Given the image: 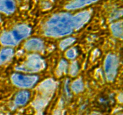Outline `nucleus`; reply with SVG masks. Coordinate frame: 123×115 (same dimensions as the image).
I'll use <instances>...</instances> for the list:
<instances>
[{
    "instance_id": "2eb2a0df",
    "label": "nucleus",
    "mask_w": 123,
    "mask_h": 115,
    "mask_svg": "<svg viewBox=\"0 0 123 115\" xmlns=\"http://www.w3.org/2000/svg\"><path fill=\"white\" fill-rule=\"evenodd\" d=\"M74 41H75V39L74 38H67V39L64 40H63L61 42V44H60V47H61V48L62 49H66L67 47L70 46Z\"/></svg>"
},
{
    "instance_id": "39448f33",
    "label": "nucleus",
    "mask_w": 123,
    "mask_h": 115,
    "mask_svg": "<svg viewBox=\"0 0 123 115\" xmlns=\"http://www.w3.org/2000/svg\"><path fill=\"white\" fill-rule=\"evenodd\" d=\"M13 83L21 87H30L32 86L38 80L36 75H26L20 74H14L12 77Z\"/></svg>"
},
{
    "instance_id": "423d86ee",
    "label": "nucleus",
    "mask_w": 123,
    "mask_h": 115,
    "mask_svg": "<svg viewBox=\"0 0 123 115\" xmlns=\"http://www.w3.org/2000/svg\"><path fill=\"white\" fill-rule=\"evenodd\" d=\"M91 13L89 11H84L76 15L73 16V21L74 28L75 30L79 29L82 27L90 19Z\"/></svg>"
},
{
    "instance_id": "20e7f679",
    "label": "nucleus",
    "mask_w": 123,
    "mask_h": 115,
    "mask_svg": "<svg viewBox=\"0 0 123 115\" xmlns=\"http://www.w3.org/2000/svg\"><path fill=\"white\" fill-rule=\"evenodd\" d=\"M118 67V58L112 54H109L107 56L105 62V71L106 75L109 81L115 79L117 75Z\"/></svg>"
},
{
    "instance_id": "9b49d317",
    "label": "nucleus",
    "mask_w": 123,
    "mask_h": 115,
    "mask_svg": "<svg viewBox=\"0 0 123 115\" xmlns=\"http://www.w3.org/2000/svg\"><path fill=\"white\" fill-rule=\"evenodd\" d=\"M14 54V50L12 49L7 48L2 49L0 52V65L7 62L12 58Z\"/></svg>"
},
{
    "instance_id": "f257e3e1",
    "label": "nucleus",
    "mask_w": 123,
    "mask_h": 115,
    "mask_svg": "<svg viewBox=\"0 0 123 115\" xmlns=\"http://www.w3.org/2000/svg\"><path fill=\"white\" fill-rule=\"evenodd\" d=\"M74 29L73 16L66 13L53 15L44 26L46 35L53 37H62L70 34Z\"/></svg>"
},
{
    "instance_id": "4468645a",
    "label": "nucleus",
    "mask_w": 123,
    "mask_h": 115,
    "mask_svg": "<svg viewBox=\"0 0 123 115\" xmlns=\"http://www.w3.org/2000/svg\"><path fill=\"white\" fill-rule=\"evenodd\" d=\"M67 62L64 60H62V61L60 62V65L58 66V68L57 73L59 75H61L63 73H65V71H66V69H67Z\"/></svg>"
},
{
    "instance_id": "a211bd4d",
    "label": "nucleus",
    "mask_w": 123,
    "mask_h": 115,
    "mask_svg": "<svg viewBox=\"0 0 123 115\" xmlns=\"http://www.w3.org/2000/svg\"></svg>"
},
{
    "instance_id": "9d476101",
    "label": "nucleus",
    "mask_w": 123,
    "mask_h": 115,
    "mask_svg": "<svg viewBox=\"0 0 123 115\" xmlns=\"http://www.w3.org/2000/svg\"><path fill=\"white\" fill-rule=\"evenodd\" d=\"M30 94L28 91H24L19 92L15 98V104L18 105H22L26 104L28 101Z\"/></svg>"
},
{
    "instance_id": "dca6fc26",
    "label": "nucleus",
    "mask_w": 123,
    "mask_h": 115,
    "mask_svg": "<svg viewBox=\"0 0 123 115\" xmlns=\"http://www.w3.org/2000/svg\"><path fill=\"white\" fill-rule=\"evenodd\" d=\"M77 52L76 50L74 48L69 49L68 51L66 52V56L69 59H74L76 56Z\"/></svg>"
},
{
    "instance_id": "0eeeda50",
    "label": "nucleus",
    "mask_w": 123,
    "mask_h": 115,
    "mask_svg": "<svg viewBox=\"0 0 123 115\" xmlns=\"http://www.w3.org/2000/svg\"><path fill=\"white\" fill-rule=\"evenodd\" d=\"M16 6L14 0H0V12L10 14L15 10Z\"/></svg>"
},
{
    "instance_id": "1a4fd4ad",
    "label": "nucleus",
    "mask_w": 123,
    "mask_h": 115,
    "mask_svg": "<svg viewBox=\"0 0 123 115\" xmlns=\"http://www.w3.org/2000/svg\"><path fill=\"white\" fill-rule=\"evenodd\" d=\"M25 47L28 50H41L43 48V43L41 40L33 38L26 42Z\"/></svg>"
},
{
    "instance_id": "f3484780",
    "label": "nucleus",
    "mask_w": 123,
    "mask_h": 115,
    "mask_svg": "<svg viewBox=\"0 0 123 115\" xmlns=\"http://www.w3.org/2000/svg\"><path fill=\"white\" fill-rule=\"evenodd\" d=\"M78 72V66L76 62H74L72 64L71 66L70 70V73L71 75H75Z\"/></svg>"
},
{
    "instance_id": "f03ea898",
    "label": "nucleus",
    "mask_w": 123,
    "mask_h": 115,
    "mask_svg": "<svg viewBox=\"0 0 123 115\" xmlns=\"http://www.w3.org/2000/svg\"><path fill=\"white\" fill-rule=\"evenodd\" d=\"M31 28L26 25H19L12 31L2 34L0 37V41L4 45L15 46L21 40L30 35Z\"/></svg>"
},
{
    "instance_id": "6e6552de",
    "label": "nucleus",
    "mask_w": 123,
    "mask_h": 115,
    "mask_svg": "<svg viewBox=\"0 0 123 115\" xmlns=\"http://www.w3.org/2000/svg\"><path fill=\"white\" fill-rule=\"evenodd\" d=\"M97 1L98 0H72L66 6V8L68 10L78 9L94 3Z\"/></svg>"
},
{
    "instance_id": "f8f14e48",
    "label": "nucleus",
    "mask_w": 123,
    "mask_h": 115,
    "mask_svg": "<svg viewBox=\"0 0 123 115\" xmlns=\"http://www.w3.org/2000/svg\"><path fill=\"white\" fill-rule=\"evenodd\" d=\"M111 30L114 35L120 38H123L122 22H118L112 24L111 25Z\"/></svg>"
},
{
    "instance_id": "7ed1b4c3",
    "label": "nucleus",
    "mask_w": 123,
    "mask_h": 115,
    "mask_svg": "<svg viewBox=\"0 0 123 115\" xmlns=\"http://www.w3.org/2000/svg\"><path fill=\"white\" fill-rule=\"evenodd\" d=\"M45 63L40 56L32 55L28 56L27 61L21 65L17 67L16 69L27 72H37L44 68Z\"/></svg>"
},
{
    "instance_id": "ddd939ff",
    "label": "nucleus",
    "mask_w": 123,
    "mask_h": 115,
    "mask_svg": "<svg viewBox=\"0 0 123 115\" xmlns=\"http://www.w3.org/2000/svg\"><path fill=\"white\" fill-rule=\"evenodd\" d=\"M72 88L74 92H79L82 91L84 89V84L80 79L76 80L73 83L72 85Z\"/></svg>"
}]
</instances>
